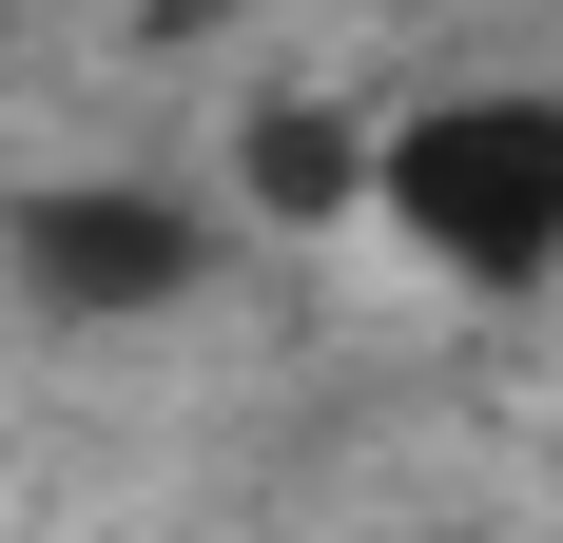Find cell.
Segmentation results:
<instances>
[{"mask_svg":"<svg viewBox=\"0 0 563 543\" xmlns=\"http://www.w3.org/2000/svg\"><path fill=\"white\" fill-rule=\"evenodd\" d=\"M253 195H273V214H350V195H369V136H331V117H253Z\"/></svg>","mask_w":563,"mask_h":543,"instance_id":"3","label":"cell"},{"mask_svg":"<svg viewBox=\"0 0 563 543\" xmlns=\"http://www.w3.org/2000/svg\"><path fill=\"white\" fill-rule=\"evenodd\" d=\"M369 195H389V233L428 272L525 291V272H563V98H428L369 156Z\"/></svg>","mask_w":563,"mask_h":543,"instance_id":"1","label":"cell"},{"mask_svg":"<svg viewBox=\"0 0 563 543\" xmlns=\"http://www.w3.org/2000/svg\"><path fill=\"white\" fill-rule=\"evenodd\" d=\"M195 253L214 233L175 214V195H20V291L40 311H156V291H195Z\"/></svg>","mask_w":563,"mask_h":543,"instance_id":"2","label":"cell"}]
</instances>
